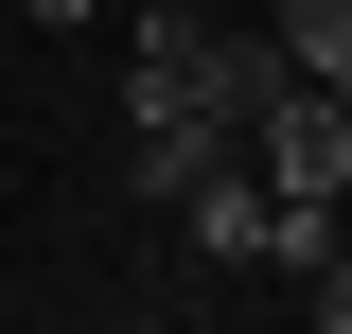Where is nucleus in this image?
Returning <instances> with one entry per match:
<instances>
[{
	"mask_svg": "<svg viewBox=\"0 0 352 334\" xmlns=\"http://www.w3.org/2000/svg\"><path fill=\"white\" fill-rule=\"evenodd\" d=\"M300 282H317V334H352V247H335V264H300Z\"/></svg>",
	"mask_w": 352,
	"mask_h": 334,
	"instance_id": "obj_3",
	"label": "nucleus"
},
{
	"mask_svg": "<svg viewBox=\"0 0 352 334\" xmlns=\"http://www.w3.org/2000/svg\"><path fill=\"white\" fill-rule=\"evenodd\" d=\"M18 18H36V36H71V18H88V0H18Z\"/></svg>",
	"mask_w": 352,
	"mask_h": 334,
	"instance_id": "obj_4",
	"label": "nucleus"
},
{
	"mask_svg": "<svg viewBox=\"0 0 352 334\" xmlns=\"http://www.w3.org/2000/svg\"><path fill=\"white\" fill-rule=\"evenodd\" d=\"M317 88H335V106H352V53H317Z\"/></svg>",
	"mask_w": 352,
	"mask_h": 334,
	"instance_id": "obj_5",
	"label": "nucleus"
},
{
	"mask_svg": "<svg viewBox=\"0 0 352 334\" xmlns=\"http://www.w3.org/2000/svg\"><path fill=\"white\" fill-rule=\"evenodd\" d=\"M247 176H264V211H317V229H352V106L317 71H282L247 106Z\"/></svg>",
	"mask_w": 352,
	"mask_h": 334,
	"instance_id": "obj_1",
	"label": "nucleus"
},
{
	"mask_svg": "<svg viewBox=\"0 0 352 334\" xmlns=\"http://www.w3.org/2000/svg\"><path fill=\"white\" fill-rule=\"evenodd\" d=\"M264 36H282V53H300V71H317V53H352V0H282Z\"/></svg>",
	"mask_w": 352,
	"mask_h": 334,
	"instance_id": "obj_2",
	"label": "nucleus"
}]
</instances>
